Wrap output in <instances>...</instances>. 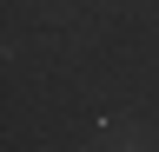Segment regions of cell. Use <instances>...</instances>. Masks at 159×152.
Returning a JSON list of instances; mask_svg holds the SVG:
<instances>
[{
	"label": "cell",
	"instance_id": "6da1fadb",
	"mask_svg": "<svg viewBox=\"0 0 159 152\" xmlns=\"http://www.w3.org/2000/svg\"><path fill=\"white\" fill-rule=\"evenodd\" d=\"M106 152H146V139H113Z\"/></svg>",
	"mask_w": 159,
	"mask_h": 152
}]
</instances>
